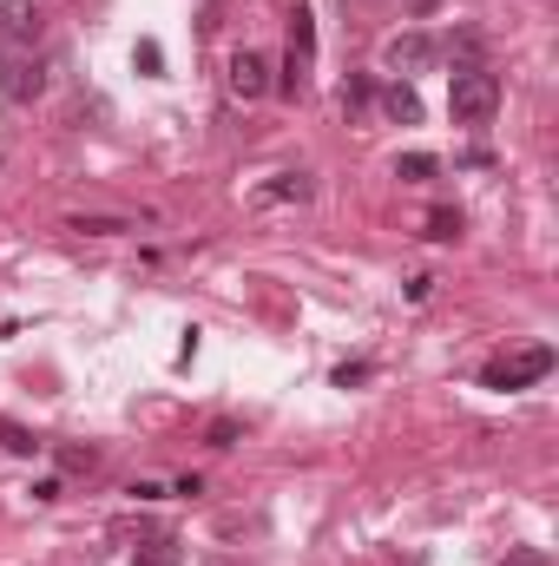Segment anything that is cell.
I'll use <instances>...</instances> for the list:
<instances>
[{
	"instance_id": "9c48e42d",
	"label": "cell",
	"mask_w": 559,
	"mask_h": 566,
	"mask_svg": "<svg viewBox=\"0 0 559 566\" xmlns=\"http://www.w3.org/2000/svg\"><path fill=\"white\" fill-rule=\"evenodd\" d=\"M382 113H389L395 126H415V119H421V93H415V86H402V80H395V86L382 93Z\"/></svg>"
},
{
	"instance_id": "e0dca14e",
	"label": "cell",
	"mask_w": 559,
	"mask_h": 566,
	"mask_svg": "<svg viewBox=\"0 0 559 566\" xmlns=\"http://www.w3.org/2000/svg\"><path fill=\"white\" fill-rule=\"evenodd\" d=\"M369 93H376V86H369V80H349V86H342V106H349V113H356V106H369Z\"/></svg>"
},
{
	"instance_id": "277c9868",
	"label": "cell",
	"mask_w": 559,
	"mask_h": 566,
	"mask_svg": "<svg viewBox=\"0 0 559 566\" xmlns=\"http://www.w3.org/2000/svg\"><path fill=\"white\" fill-rule=\"evenodd\" d=\"M382 60H389L395 73H428V66L441 60V40H434V33H395V40L382 46Z\"/></svg>"
},
{
	"instance_id": "52a82bcc",
	"label": "cell",
	"mask_w": 559,
	"mask_h": 566,
	"mask_svg": "<svg viewBox=\"0 0 559 566\" xmlns=\"http://www.w3.org/2000/svg\"><path fill=\"white\" fill-rule=\"evenodd\" d=\"M257 198H264V205H303V198H309V171H277Z\"/></svg>"
},
{
	"instance_id": "9a60e30c",
	"label": "cell",
	"mask_w": 559,
	"mask_h": 566,
	"mask_svg": "<svg viewBox=\"0 0 559 566\" xmlns=\"http://www.w3.org/2000/svg\"><path fill=\"white\" fill-rule=\"evenodd\" d=\"M0 441H7V448H13V454H33V448H40V441H33V434H27V428H13V422H0Z\"/></svg>"
},
{
	"instance_id": "d6986e66",
	"label": "cell",
	"mask_w": 559,
	"mask_h": 566,
	"mask_svg": "<svg viewBox=\"0 0 559 566\" xmlns=\"http://www.w3.org/2000/svg\"><path fill=\"white\" fill-rule=\"evenodd\" d=\"M507 566H547V554H514Z\"/></svg>"
},
{
	"instance_id": "ac0fdd59",
	"label": "cell",
	"mask_w": 559,
	"mask_h": 566,
	"mask_svg": "<svg viewBox=\"0 0 559 566\" xmlns=\"http://www.w3.org/2000/svg\"><path fill=\"white\" fill-rule=\"evenodd\" d=\"M238 441V422H211V448H231Z\"/></svg>"
},
{
	"instance_id": "7a4b0ae2",
	"label": "cell",
	"mask_w": 559,
	"mask_h": 566,
	"mask_svg": "<svg viewBox=\"0 0 559 566\" xmlns=\"http://www.w3.org/2000/svg\"><path fill=\"white\" fill-rule=\"evenodd\" d=\"M553 369V349L547 343H534V349H514V356H494L487 369H481V389H527V382H540Z\"/></svg>"
},
{
	"instance_id": "8fae6325",
	"label": "cell",
	"mask_w": 559,
	"mask_h": 566,
	"mask_svg": "<svg viewBox=\"0 0 559 566\" xmlns=\"http://www.w3.org/2000/svg\"><path fill=\"white\" fill-rule=\"evenodd\" d=\"M133 566H184V547L178 541H145Z\"/></svg>"
},
{
	"instance_id": "6da1fadb",
	"label": "cell",
	"mask_w": 559,
	"mask_h": 566,
	"mask_svg": "<svg viewBox=\"0 0 559 566\" xmlns=\"http://www.w3.org/2000/svg\"><path fill=\"white\" fill-rule=\"evenodd\" d=\"M447 113H454V126H487L500 113V80L487 66H461L447 80Z\"/></svg>"
},
{
	"instance_id": "4fadbf2b",
	"label": "cell",
	"mask_w": 559,
	"mask_h": 566,
	"mask_svg": "<svg viewBox=\"0 0 559 566\" xmlns=\"http://www.w3.org/2000/svg\"><path fill=\"white\" fill-rule=\"evenodd\" d=\"M428 238H434V244H454V238H461V211H447V205L428 211Z\"/></svg>"
},
{
	"instance_id": "8992f818",
	"label": "cell",
	"mask_w": 559,
	"mask_h": 566,
	"mask_svg": "<svg viewBox=\"0 0 559 566\" xmlns=\"http://www.w3.org/2000/svg\"><path fill=\"white\" fill-rule=\"evenodd\" d=\"M0 40L33 46V40H40V7H33V0H7V7H0Z\"/></svg>"
},
{
	"instance_id": "2e32d148",
	"label": "cell",
	"mask_w": 559,
	"mask_h": 566,
	"mask_svg": "<svg viewBox=\"0 0 559 566\" xmlns=\"http://www.w3.org/2000/svg\"><path fill=\"white\" fill-rule=\"evenodd\" d=\"M60 468H66V474H86V468H93V448H60Z\"/></svg>"
},
{
	"instance_id": "30bf717a",
	"label": "cell",
	"mask_w": 559,
	"mask_h": 566,
	"mask_svg": "<svg viewBox=\"0 0 559 566\" xmlns=\"http://www.w3.org/2000/svg\"><path fill=\"white\" fill-rule=\"evenodd\" d=\"M434 171H441L434 151H409V158H395V178H402V185H421V178H434Z\"/></svg>"
},
{
	"instance_id": "7c38bea8",
	"label": "cell",
	"mask_w": 559,
	"mask_h": 566,
	"mask_svg": "<svg viewBox=\"0 0 559 566\" xmlns=\"http://www.w3.org/2000/svg\"><path fill=\"white\" fill-rule=\"evenodd\" d=\"M66 231H80V238H119V231H133L126 218H66Z\"/></svg>"
},
{
	"instance_id": "5bb4252c",
	"label": "cell",
	"mask_w": 559,
	"mask_h": 566,
	"mask_svg": "<svg viewBox=\"0 0 559 566\" xmlns=\"http://www.w3.org/2000/svg\"><path fill=\"white\" fill-rule=\"evenodd\" d=\"M133 66H139V73H151V80H158V66H165V53H158V40H139V53H133Z\"/></svg>"
},
{
	"instance_id": "3957f363",
	"label": "cell",
	"mask_w": 559,
	"mask_h": 566,
	"mask_svg": "<svg viewBox=\"0 0 559 566\" xmlns=\"http://www.w3.org/2000/svg\"><path fill=\"white\" fill-rule=\"evenodd\" d=\"M40 86H46V73H40V60H33L27 46L0 53V93H7V99H40Z\"/></svg>"
},
{
	"instance_id": "5b68a950",
	"label": "cell",
	"mask_w": 559,
	"mask_h": 566,
	"mask_svg": "<svg viewBox=\"0 0 559 566\" xmlns=\"http://www.w3.org/2000/svg\"><path fill=\"white\" fill-rule=\"evenodd\" d=\"M231 93H238V99H264V93H271V60L244 46V53L231 60Z\"/></svg>"
},
{
	"instance_id": "ba28073f",
	"label": "cell",
	"mask_w": 559,
	"mask_h": 566,
	"mask_svg": "<svg viewBox=\"0 0 559 566\" xmlns=\"http://www.w3.org/2000/svg\"><path fill=\"white\" fill-rule=\"evenodd\" d=\"M289 60H296V66H309V60H316V20H309V7H296V13H289Z\"/></svg>"
}]
</instances>
